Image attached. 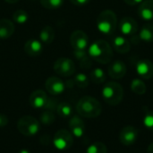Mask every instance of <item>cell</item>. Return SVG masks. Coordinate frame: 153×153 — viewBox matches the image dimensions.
Returning <instances> with one entry per match:
<instances>
[{"label":"cell","mask_w":153,"mask_h":153,"mask_svg":"<svg viewBox=\"0 0 153 153\" xmlns=\"http://www.w3.org/2000/svg\"><path fill=\"white\" fill-rule=\"evenodd\" d=\"M88 53L93 60L100 64H108L113 58L111 46L104 40H98L91 43L88 48Z\"/></svg>","instance_id":"1"},{"label":"cell","mask_w":153,"mask_h":153,"mask_svg":"<svg viewBox=\"0 0 153 153\" xmlns=\"http://www.w3.org/2000/svg\"><path fill=\"white\" fill-rule=\"evenodd\" d=\"M76 111L79 115L85 118H96L100 115L102 112V106L99 100L92 96H83L82 97L77 105Z\"/></svg>","instance_id":"2"},{"label":"cell","mask_w":153,"mask_h":153,"mask_svg":"<svg viewBox=\"0 0 153 153\" xmlns=\"http://www.w3.org/2000/svg\"><path fill=\"white\" fill-rule=\"evenodd\" d=\"M117 17L116 15V14L109 9L104 10L102 11L98 18H97V22H96V25L98 30L105 35L110 36L112 35L117 27Z\"/></svg>","instance_id":"3"},{"label":"cell","mask_w":153,"mask_h":153,"mask_svg":"<svg viewBox=\"0 0 153 153\" xmlns=\"http://www.w3.org/2000/svg\"><path fill=\"white\" fill-rule=\"evenodd\" d=\"M101 95L104 101L108 105L116 106L119 105L123 100L124 89L119 83L116 81H109L104 85L101 90Z\"/></svg>","instance_id":"4"},{"label":"cell","mask_w":153,"mask_h":153,"mask_svg":"<svg viewBox=\"0 0 153 153\" xmlns=\"http://www.w3.org/2000/svg\"><path fill=\"white\" fill-rule=\"evenodd\" d=\"M18 131L24 136H34L40 130L39 122L30 115L21 117L17 122Z\"/></svg>","instance_id":"5"},{"label":"cell","mask_w":153,"mask_h":153,"mask_svg":"<svg viewBox=\"0 0 153 153\" xmlns=\"http://www.w3.org/2000/svg\"><path fill=\"white\" fill-rule=\"evenodd\" d=\"M53 144L58 151H67L74 144V135L65 129L58 130L54 135Z\"/></svg>","instance_id":"6"},{"label":"cell","mask_w":153,"mask_h":153,"mask_svg":"<svg viewBox=\"0 0 153 153\" xmlns=\"http://www.w3.org/2000/svg\"><path fill=\"white\" fill-rule=\"evenodd\" d=\"M75 64L69 58H59L54 63V71L61 77H71L75 73Z\"/></svg>","instance_id":"7"},{"label":"cell","mask_w":153,"mask_h":153,"mask_svg":"<svg viewBox=\"0 0 153 153\" xmlns=\"http://www.w3.org/2000/svg\"><path fill=\"white\" fill-rule=\"evenodd\" d=\"M70 43L74 50H87L89 46V37L82 30H75L70 36Z\"/></svg>","instance_id":"8"},{"label":"cell","mask_w":153,"mask_h":153,"mask_svg":"<svg viewBox=\"0 0 153 153\" xmlns=\"http://www.w3.org/2000/svg\"><path fill=\"white\" fill-rule=\"evenodd\" d=\"M139 137V130L133 125L125 126L119 133V141L123 145L131 146L136 142Z\"/></svg>","instance_id":"9"},{"label":"cell","mask_w":153,"mask_h":153,"mask_svg":"<svg viewBox=\"0 0 153 153\" xmlns=\"http://www.w3.org/2000/svg\"><path fill=\"white\" fill-rule=\"evenodd\" d=\"M118 28L120 32L125 36L132 37L138 32V23L136 20L130 16L123 17L118 23Z\"/></svg>","instance_id":"10"},{"label":"cell","mask_w":153,"mask_h":153,"mask_svg":"<svg viewBox=\"0 0 153 153\" xmlns=\"http://www.w3.org/2000/svg\"><path fill=\"white\" fill-rule=\"evenodd\" d=\"M47 91L52 96H58L65 92L66 86L65 83L57 77H50L45 82Z\"/></svg>","instance_id":"11"},{"label":"cell","mask_w":153,"mask_h":153,"mask_svg":"<svg viewBox=\"0 0 153 153\" xmlns=\"http://www.w3.org/2000/svg\"><path fill=\"white\" fill-rule=\"evenodd\" d=\"M135 71L137 75L143 79H150L153 77L152 62L147 59H141L135 65Z\"/></svg>","instance_id":"12"},{"label":"cell","mask_w":153,"mask_h":153,"mask_svg":"<svg viewBox=\"0 0 153 153\" xmlns=\"http://www.w3.org/2000/svg\"><path fill=\"white\" fill-rule=\"evenodd\" d=\"M48 96L47 94L41 90V89H38L33 91L29 98V102L31 107L35 108V109H42L45 107L47 102H48Z\"/></svg>","instance_id":"13"},{"label":"cell","mask_w":153,"mask_h":153,"mask_svg":"<svg viewBox=\"0 0 153 153\" xmlns=\"http://www.w3.org/2000/svg\"><path fill=\"white\" fill-rule=\"evenodd\" d=\"M127 68L126 64L121 60L113 61L108 69V76L113 79H120L124 78L126 74Z\"/></svg>","instance_id":"14"},{"label":"cell","mask_w":153,"mask_h":153,"mask_svg":"<svg viewBox=\"0 0 153 153\" xmlns=\"http://www.w3.org/2000/svg\"><path fill=\"white\" fill-rule=\"evenodd\" d=\"M69 128L71 133L77 138H81L85 133V124L78 115H74L69 121Z\"/></svg>","instance_id":"15"},{"label":"cell","mask_w":153,"mask_h":153,"mask_svg":"<svg viewBox=\"0 0 153 153\" xmlns=\"http://www.w3.org/2000/svg\"><path fill=\"white\" fill-rule=\"evenodd\" d=\"M111 42L114 50L120 54H126L131 50V42L122 35L113 37Z\"/></svg>","instance_id":"16"},{"label":"cell","mask_w":153,"mask_h":153,"mask_svg":"<svg viewBox=\"0 0 153 153\" xmlns=\"http://www.w3.org/2000/svg\"><path fill=\"white\" fill-rule=\"evenodd\" d=\"M141 19L145 22L153 21V0H144L138 7L137 11Z\"/></svg>","instance_id":"17"},{"label":"cell","mask_w":153,"mask_h":153,"mask_svg":"<svg viewBox=\"0 0 153 153\" xmlns=\"http://www.w3.org/2000/svg\"><path fill=\"white\" fill-rule=\"evenodd\" d=\"M24 51L30 57H37L43 51L42 42L36 39H30L24 44Z\"/></svg>","instance_id":"18"},{"label":"cell","mask_w":153,"mask_h":153,"mask_svg":"<svg viewBox=\"0 0 153 153\" xmlns=\"http://www.w3.org/2000/svg\"><path fill=\"white\" fill-rule=\"evenodd\" d=\"M15 30L13 23L9 19H1L0 20V39L5 40L10 38Z\"/></svg>","instance_id":"19"},{"label":"cell","mask_w":153,"mask_h":153,"mask_svg":"<svg viewBox=\"0 0 153 153\" xmlns=\"http://www.w3.org/2000/svg\"><path fill=\"white\" fill-rule=\"evenodd\" d=\"M74 55L75 59L78 60L81 68L82 69H90L92 64V59L90 57L87 50H74Z\"/></svg>","instance_id":"20"},{"label":"cell","mask_w":153,"mask_h":153,"mask_svg":"<svg viewBox=\"0 0 153 153\" xmlns=\"http://www.w3.org/2000/svg\"><path fill=\"white\" fill-rule=\"evenodd\" d=\"M138 37L140 41L144 42H152L153 41V21L147 22L141 28Z\"/></svg>","instance_id":"21"},{"label":"cell","mask_w":153,"mask_h":153,"mask_svg":"<svg viewBox=\"0 0 153 153\" xmlns=\"http://www.w3.org/2000/svg\"><path fill=\"white\" fill-rule=\"evenodd\" d=\"M55 31L53 27L47 25L39 32V41L44 44H50L54 41Z\"/></svg>","instance_id":"22"},{"label":"cell","mask_w":153,"mask_h":153,"mask_svg":"<svg viewBox=\"0 0 153 153\" xmlns=\"http://www.w3.org/2000/svg\"><path fill=\"white\" fill-rule=\"evenodd\" d=\"M90 79L94 84H102L107 80V76L102 69L96 68L93 70H91L90 74Z\"/></svg>","instance_id":"23"},{"label":"cell","mask_w":153,"mask_h":153,"mask_svg":"<svg viewBox=\"0 0 153 153\" xmlns=\"http://www.w3.org/2000/svg\"><path fill=\"white\" fill-rule=\"evenodd\" d=\"M131 90L134 94L142 96L146 93L147 87L141 78H134L131 82Z\"/></svg>","instance_id":"24"},{"label":"cell","mask_w":153,"mask_h":153,"mask_svg":"<svg viewBox=\"0 0 153 153\" xmlns=\"http://www.w3.org/2000/svg\"><path fill=\"white\" fill-rule=\"evenodd\" d=\"M56 111H57L58 115L63 118L70 117L73 115V107L71 106L70 104H68L66 102H62V103L58 104V106L56 107Z\"/></svg>","instance_id":"25"},{"label":"cell","mask_w":153,"mask_h":153,"mask_svg":"<svg viewBox=\"0 0 153 153\" xmlns=\"http://www.w3.org/2000/svg\"><path fill=\"white\" fill-rule=\"evenodd\" d=\"M13 20L18 24H23L29 20V14L23 9H18L13 14Z\"/></svg>","instance_id":"26"},{"label":"cell","mask_w":153,"mask_h":153,"mask_svg":"<svg viewBox=\"0 0 153 153\" xmlns=\"http://www.w3.org/2000/svg\"><path fill=\"white\" fill-rule=\"evenodd\" d=\"M85 153H108V148L103 142H96L86 149Z\"/></svg>","instance_id":"27"},{"label":"cell","mask_w":153,"mask_h":153,"mask_svg":"<svg viewBox=\"0 0 153 153\" xmlns=\"http://www.w3.org/2000/svg\"><path fill=\"white\" fill-rule=\"evenodd\" d=\"M74 82L79 88H86L89 86L90 80L84 73H77L74 78Z\"/></svg>","instance_id":"28"},{"label":"cell","mask_w":153,"mask_h":153,"mask_svg":"<svg viewBox=\"0 0 153 153\" xmlns=\"http://www.w3.org/2000/svg\"><path fill=\"white\" fill-rule=\"evenodd\" d=\"M55 115L53 113V111L51 110H48V109H45V111H43L39 116V120H40V123L45 124V125H50L52 124L54 122H55Z\"/></svg>","instance_id":"29"},{"label":"cell","mask_w":153,"mask_h":153,"mask_svg":"<svg viewBox=\"0 0 153 153\" xmlns=\"http://www.w3.org/2000/svg\"><path fill=\"white\" fill-rule=\"evenodd\" d=\"M40 4L46 9L54 10L60 8L64 4V0H40Z\"/></svg>","instance_id":"30"},{"label":"cell","mask_w":153,"mask_h":153,"mask_svg":"<svg viewBox=\"0 0 153 153\" xmlns=\"http://www.w3.org/2000/svg\"><path fill=\"white\" fill-rule=\"evenodd\" d=\"M144 126L153 132V111H147L143 117Z\"/></svg>","instance_id":"31"},{"label":"cell","mask_w":153,"mask_h":153,"mask_svg":"<svg viewBox=\"0 0 153 153\" xmlns=\"http://www.w3.org/2000/svg\"><path fill=\"white\" fill-rule=\"evenodd\" d=\"M57 106H58V104L56 103V100H54V99H49V98H48V102H47V104H46V106H45V107H44V109H48V110L53 111L54 109H56Z\"/></svg>","instance_id":"32"},{"label":"cell","mask_w":153,"mask_h":153,"mask_svg":"<svg viewBox=\"0 0 153 153\" xmlns=\"http://www.w3.org/2000/svg\"><path fill=\"white\" fill-rule=\"evenodd\" d=\"M8 122H9L8 117L5 115L0 114V128L6 126L8 124Z\"/></svg>","instance_id":"33"},{"label":"cell","mask_w":153,"mask_h":153,"mask_svg":"<svg viewBox=\"0 0 153 153\" xmlns=\"http://www.w3.org/2000/svg\"><path fill=\"white\" fill-rule=\"evenodd\" d=\"M72 4H74V5H77V6H82V5H85L87 4L90 3L91 0H70Z\"/></svg>","instance_id":"34"},{"label":"cell","mask_w":153,"mask_h":153,"mask_svg":"<svg viewBox=\"0 0 153 153\" xmlns=\"http://www.w3.org/2000/svg\"><path fill=\"white\" fill-rule=\"evenodd\" d=\"M124 1L126 4L129 5H140L144 0H124Z\"/></svg>","instance_id":"35"},{"label":"cell","mask_w":153,"mask_h":153,"mask_svg":"<svg viewBox=\"0 0 153 153\" xmlns=\"http://www.w3.org/2000/svg\"><path fill=\"white\" fill-rule=\"evenodd\" d=\"M147 153H153V142L151 143L147 149Z\"/></svg>","instance_id":"36"},{"label":"cell","mask_w":153,"mask_h":153,"mask_svg":"<svg viewBox=\"0 0 153 153\" xmlns=\"http://www.w3.org/2000/svg\"><path fill=\"white\" fill-rule=\"evenodd\" d=\"M6 3H9V4H15V3H17L19 0H4Z\"/></svg>","instance_id":"37"},{"label":"cell","mask_w":153,"mask_h":153,"mask_svg":"<svg viewBox=\"0 0 153 153\" xmlns=\"http://www.w3.org/2000/svg\"><path fill=\"white\" fill-rule=\"evenodd\" d=\"M18 153H30L28 150H26V149H22V150H21Z\"/></svg>","instance_id":"38"},{"label":"cell","mask_w":153,"mask_h":153,"mask_svg":"<svg viewBox=\"0 0 153 153\" xmlns=\"http://www.w3.org/2000/svg\"><path fill=\"white\" fill-rule=\"evenodd\" d=\"M32 1H34V0H32Z\"/></svg>","instance_id":"39"}]
</instances>
